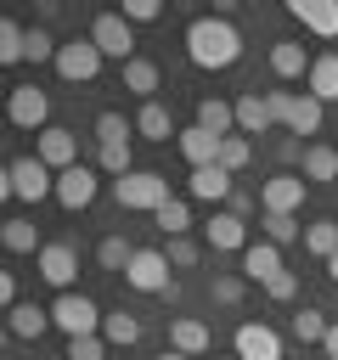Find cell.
I'll list each match as a JSON object with an SVG mask.
<instances>
[{
    "label": "cell",
    "instance_id": "obj_19",
    "mask_svg": "<svg viewBox=\"0 0 338 360\" xmlns=\"http://www.w3.org/2000/svg\"><path fill=\"white\" fill-rule=\"evenodd\" d=\"M186 191L192 197H203V202H231V169H220V163H208V169H192V180H186Z\"/></svg>",
    "mask_w": 338,
    "mask_h": 360
},
{
    "label": "cell",
    "instance_id": "obj_42",
    "mask_svg": "<svg viewBox=\"0 0 338 360\" xmlns=\"http://www.w3.org/2000/svg\"><path fill=\"white\" fill-rule=\"evenodd\" d=\"M163 253H169V264H175V270H192V264H197V242H192V236H169V248H163Z\"/></svg>",
    "mask_w": 338,
    "mask_h": 360
},
{
    "label": "cell",
    "instance_id": "obj_47",
    "mask_svg": "<svg viewBox=\"0 0 338 360\" xmlns=\"http://www.w3.org/2000/svg\"><path fill=\"white\" fill-rule=\"evenodd\" d=\"M304 146H310V141H299V135H282V141H276V158H282V163H304Z\"/></svg>",
    "mask_w": 338,
    "mask_h": 360
},
{
    "label": "cell",
    "instance_id": "obj_24",
    "mask_svg": "<svg viewBox=\"0 0 338 360\" xmlns=\"http://www.w3.org/2000/svg\"><path fill=\"white\" fill-rule=\"evenodd\" d=\"M304 84H310V96H315V101H338V51H321Z\"/></svg>",
    "mask_w": 338,
    "mask_h": 360
},
{
    "label": "cell",
    "instance_id": "obj_8",
    "mask_svg": "<svg viewBox=\"0 0 338 360\" xmlns=\"http://www.w3.org/2000/svg\"><path fill=\"white\" fill-rule=\"evenodd\" d=\"M304 186H310V180H304V174H287V169L270 174V180L259 186V214H299V208H304Z\"/></svg>",
    "mask_w": 338,
    "mask_h": 360
},
{
    "label": "cell",
    "instance_id": "obj_17",
    "mask_svg": "<svg viewBox=\"0 0 338 360\" xmlns=\"http://www.w3.org/2000/svg\"><path fill=\"white\" fill-rule=\"evenodd\" d=\"M310 68H315V56H304L299 39H270V73L276 79H310Z\"/></svg>",
    "mask_w": 338,
    "mask_h": 360
},
{
    "label": "cell",
    "instance_id": "obj_33",
    "mask_svg": "<svg viewBox=\"0 0 338 360\" xmlns=\"http://www.w3.org/2000/svg\"><path fill=\"white\" fill-rule=\"evenodd\" d=\"M259 225H265V242H276V248H287V242H299V236H304L299 214H259Z\"/></svg>",
    "mask_w": 338,
    "mask_h": 360
},
{
    "label": "cell",
    "instance_id": "obj_35",
    "mask_svg": "<svg viewBox=\"0 0 338 360\" xmlns=\"http://www.w3.org/2000/svg\"><path fill=\"white\" fill-rule=\"evenodd\" d=\"M0 62H28V28L23 22H0Z\"/></svg>",
    "mask_w": 338,
    "mask_h": 360
},
{
    "label": "cell",
    "instance_id": "obj_43",
    "mask_svg": "<svg viewBox=\"0 0 338 360\" xmlns=\"http://www.w3.org/2000/svg\"><path fill=\"white\" fill-rule=\"evenodd\" d=\"M163 6L158 0H124V22H158Z\"/></svg>",
    "mask_w": 338,
    "mask_h": 360
},
{
    "label": "cell",
    "instance_id": "obj_6",
    "mask_svg": "<svg viewBox=\"0 0 338 360\" xmlns=\"http://www.w3.org/2000/svg\"><path fill=\"white\" fill-rule=\"evenodd\" d=\"M101 62H107V56L96 51V39H90V34H84V39H68V45L56 51V73H62L68 84H90V79L101 73Z\"/></svg>",
    "mask_w": 338,
    "mask_h": 360
},
{
    "label": "cell",
    "instance_id": "obj_40",
    "mask_svg": "<svg viewBox=\"0 0 338 360\" xmlns=\"http://www.w3.org/2000/svg\"><path fill=\"white\" fill-rule=\"evenodd\" d=\"M56 51H62V45L34 22V28H28V62H56Z\"/></svg>",
    "mask_w": 338,
    "mask_h": 360
},
{
    "label": "cell",
    "instance_id": "obj_1",
    "mask_svg": "<svg viewBox=\"0 0 338 360\" xmlns=\"http://www.w3.org/2000/svg\"><path fill=\"white\" fill-rule=\"evenodd\" d=\"M186 56H192L197 68L220 73V68H231V62L242 56V34L231 28V17H197V22L186 28Z\"/></svg>",
    "mask_w": 338,
    "mask_h": 360
},
{
    "label": "cell",
    "instance_id": "obj_28",
    "mask_svg": "<svg viewBox=\"0 0 338 360\" xmlns=\"http://www.w3.org/2000/svg\"><path fill=\"white\" fill-rule=\"evenodd\" d=\"M101 338H107L113 349H130V343H141V321H135L130 309H113V315L101 321Z\"/></svg>",
    "mask_w": 338,
    "mask_h": 360
},
{
    "label": "cell",
    "instance_id": "obj_13",
    "mask_svg": "<svg viewBox=\"0 0 338 360\" xmlns=\"http://www.w3.org/2000/svg\"><path fill=\"white\" fill-rule=\"evenodd\" d=\"M231 349H237V360H282V338L265 321H242L231 332Z\"/></svg>",
    "mask_w": 338,
    "mask_h": 360
},
{
    "label": "cell",
    "instance_id": "obj_3",
    "mask_svg": "<svg viewBox=\"0 0 338 360\" xmlns=\"http://www.w3.org/2000/svg\"><path fill=\"white\" fill-rule=\"evenodd\" d=\"M113 197L118 208H141V214H158L169 202V180L158 169H130L124 180H113Z\"/></svg>",
    "mask_w": 338,
    "mask_h": 360
},
{
    "label": "cell",
    "instance_id": "obj_49",
    "mask_svg": "<svg viewBox=\"0 0 338 360\" xmlns=\"http://www.w3.org/2000/svg\"><path fill=\"white\" fill-rule=\"evenodd\" d=\"M0 304H6V309H17V281H11V276H0Z\"/></svg>",
    "mask_w": 338,
    "mask_h": 360
},
{
    "label": "cell",
    "instance_id": "obj_4",
    "mask_svg": "<svg viewBox=\"0 0 338 360\" xmlns=\"http://www.w3.org/2000/svg\"><path fill=\"white\" fill-rule=\"evenodd\" d=\"M101 309H96V298H84V292H56V304H51V326H62L68 338H96L101 332Z\"/></svg>",
    "mask_w": 338,
    "mask_h": 360
},
{
    "label": "cell",
    "instance_id": "obj_39",
    "mask_svg": "<svg viewBox=\"0 0 338 360\" xmlns=\"http://www.w3.org/2000/svg\"><path fill=\"white\" fill-rule=\"evenodd\" d=\"M248 158H254V146H248L242 135H225V141H220V169L237 174V169H248Z\"/></svg>",
    "mask_w": 338,
    "mask_h": 360
},
{
    "label": "cell",
    "instance_id": "obj_27",
    "mask_svg": "<svg viewBox=\"0 0 338 360\" xmlns=\"http://www.w3.org/2000/svg\"><path fill=\"white\" fill-rule=\"evenodd\" d=\"M321 112H327V101H315L310 90L293 101V118H287V135H315L321 129Z\"/></svg>",
    "mask_w": 338,
    "mask_h": 360
},
{
    "label": "cell",
    "instance_id": "obj_34",
    "mask_svg": "<svg viewBox=\"0 0 338 360\" xmlns=\"http://www.w3.org/2000/svg\"><path fill=\"white\" fill-rule=\"evenodd\" d=\"M130 259H135V248H130L124 236H101V242H96V264H101V270H118V276H124Z\"/></svg>",
    "mask_w": 338,
    "mask_h": 360
},
{
    "label": "cell",
    "instance_id": "obj_16",
    "mask_svg": "<svg viewBox=\"0 0 338 360\" xmlns=\"http://www.w3.org/2000/svg\"><path fill=\"white\" fill-rule=\"evenodd\" d=\"M287 11H293L315 39H338V0H287Z\"/></svg>",
    "mask_w": 338,
    "mask_h": 360
},
{
    "label": "cell",
    "instance_id": "obj_20",
    "mask_svg": "<svg viewBox=\"0 0 338 360\" xmlns=\"http://www.w3.org/2000/svg\"><path fill=\"white\" fill-rule=\"evenodd\" d=\"M242 276L248 281H270V276H282V248L276 242H248V253H242Z\"/></svg>",
    "mask_w": 338,
    "mask_h": 360
},
{
    "label": "cell",
    "instance_id": "obj_38",
    "mask_svg": "<svg viewBox=\"0 0 338 360\" xmlns=\"http://www.w3.org/2000/svg\"><path fill=\"white\" fill-rule=\"evenodd\" d=\"M96 169L113 174V180H124V174L135 169V163H130V141H124V146H96Z\"/></svg>",
    "mask_w": 338,
    "mask_h": 360
},
{
    "label": "cell",
    "instance_id": "obj_52",
    "mask_svg": "<svg viewBox=\"0 0 338 360\" xmlns=\"http://www.w3.org/2000/svg\"><path fill=\"white\" fill-rule=\"evenodd\" d=\"M327 276H332V281H338V253H332V259H327Z\"/></svg>",
    "mask_w": 338,
    "mask_h": 360
},
{
    "label": "cell",
    "instance_id": "obj_37",
    "mask_svg": "<svg viewBox=\"0 0 338 360\" xmlns=\"http://www.w3.org/2000/svg\"><path fill=\"white\" fill-rule=\"evenodd\" d=\"M152 225L163 231V236H186V225H192V214H186V202L180 197H169L158 214H152Z\"/></svg>",
    "mask_w": 338,
    "mask_h": 360
},
{
    "label": "cell",
    "instance_id": "obj_7",
    "mask_svg": "<svg viewBox=\"0 0 338 360\" xmlns=\"http://www.w3.org/2000/svg\"><path fill=\"white\" fill-rule=\"evenodd\" d=\"M6 118L17 124V129H51V96L39 90V84H17L11 90V101H6Z\"/></svg>",
    "mask_w": 338,
    "mask_h": 360
},
{
    "label": "cell",
    "instance_id": "obj_50",
    "mask_svg": "<svg viewBox=\"0 0 338 360\" xmlns=\"http://www.w3.org/2000/svg\"><path fill=\"white\" fill-rule=\"evenodd\" d=\"M321 349H327V360H338V321L327 326V338H321Z\"/></svg>",
    "mask_w": 338,
    "mask_h": 360
},
{
    "label": "cell",
    "instance_id": "obj_5",
    "mask_svg": "<svg viewBox=\"0 0 338 360\" xmlns=\"http://www.w3.org/2000/svg\"><path fill=\"white\" fill-rule=\"evenodd\" d=\"M90 39H96V51L107 62H135V28L124 22V11H101L90 22Z\"/></svg>",
    "mask_w": 338,
    "mask_h": 360
},
{
    "label": "cell",
    "instance_id": "obj_2",
    "mask_svg": "<svg viewBox=\"0 0 338 360\" xmlns=\"http://www.w3.org/2000/svg\"><path fill=\"white\" fill-rule=\"evenodd\" d=\"M0 191H6V197H23V202L56 197V169H45L34 152H28V158H11V169L0 174Z\"/></svg>",
    "mask_w": 338,
    "mask_h": 360
},
{
    "label": "cell",
    "instance_id": "obj_29",
    "mask_svg": "<svg viewBox=\"0 0 338 360\" xmlns=\"http://www.w3.org/2000/svg\"><path fill=\"white\" fill-rule=\"evenodd\" d=\"M304 180H315V186L338 180V146H304Z\"/></svg>",
    "mask_w": 338,
    "mask_h": 360
},
{
    "label": "cell",
    "instance_id": "obj_23",
    "mask_svg": "<svg viewBox=\"0 0 338 360\" xmlns=\"http://www.w3.org/2000/svg\"><path fill=\"white\" fill-rule=\"evenodd\" d=\"M6 315H11V321H6V326H11V338H23V343H28V338L39 343V338H45V326H51V309H39V304H17V309H6Z\"/></svg>",
    "mask_w": 338,
    "mask_h": 360
},
{
    "label": "cell",
    "instance_id": "obj_41",
    "mask_svg": "<svg viewBox=\"0 0 338 360\" xmlns=\"http://www.w3.org/2000/svg\"><path fill=\"white\" fill-rule=\"evenodd\" d=\"M68 360H107V338H68Z\"/></svg>",
    "mask_w": 338,
    "mask_h": 360
},
{
    "label": "cell",
    "instance_id": "obj_22",
    "mask_svg": "<svg viewBox=\"0 0 338 360\" xmlns=\"http://www.w3.org/2000/svg\"><path fill=\"white\" fill-rule=\"evenodd\" d=\"M276 118H270V107H265V96L259 90H248V96H237V135H265Z\"/></svg>",
    "mask_w": 338,
    "mask_h": 360
},
{
    "label": "cell",
    "instance_id": "obj_44",
    "mask_svg": "<svg viewBox=\"0 0 338 360\" xmlns=\"http://www.w3.org/2000/svg\"><path fill=\"white\" fill-rule=\"evenodd\" d=\"M293 101H299L293 90H265V107H270V118H276V124H287V118H293Z\"/></svg>",
    "mask_w": 338,
    "mask_h": 360
},
{
    "label": "cell",
    "instance_id": "obj_48",
    "mask_svg": "<svg viewBox=\"0 0 338 360\" xmlns=\"http://www.w3.org/2000/svg\"><path fill=\"white\" fill-rule=\"evenodd\" d=\"M225 208H231V214H237V219H248V214H254V208H259V202H254V197H248V191H231V202H225Z\"/></svg>",
    "mask_w": 338,
    "mask_h": 360
},
{
    "label": "cell",
    "instance_id": "obj_14",
    "mask_svg": "<svg viewBox=\"0 0 338 360\" xmlns=\"http://www.w3.org/2000/svg\"><path fill=\"white\" fill-rule=\"evenodd\" d=\"M203 236H208V248H220V253H248V219H237L231 208H220V214L203 225Z\"/></svg>",
    "mask_w": 338,
    "mask_h": 360
},
{
    "label": "cell",
    "instance_id": "obj_12",
    "mask_svg": "<svg viewBox=\"0 0 338 360\" xmlns=\"http://www.w3.org/2000/svg\"><path fill=\"white\" fill-rule=\"evenodd\" d=\"M124 281H130L135 292H158V298H163V287H169V253H158V248H135Z\"/></svg>",
    "mask_w": 338,
    "mask_h": 360
},
{
    "label": "cell",
    "instance_id": "obj_36",
    "mask_svg": "<svg viewBox=\"0 0 338 360\" xmlns=\"http://www.w3.org/2000/svg\"><path fill=\"white\" fill-rule=\"evenodd\" d=\"M287 326H293V338H299V343H321V338H327V326H332V321H327V315H321V309H310V304H304V309H299V315H293V321H287Z\"/></svg>",
    "mask_w": 338,
    "mask_h": 360
},
{
    "label": "cell",
    "instance_id": "obj_21",
    "mask_svg": "<svg viewBox=\"0 0 338 360\" xmlns=\"http://www.w3.org/2000/svg\"><path fill=\"white\" fill-rule=\"evenodd\" d=\"M197 124L208 129V135H237V101H220V96H203L197 101Z\"/></svg>",
    "mask_w": 338,
    "mask_h": 360
},
{
    "label": "cell",
    "instance_id": "obj_18",
    "mask_svg": "<svg viewBox=\"0 0 338 360\" xmlns=\"http://www.w3.org/2000/svg\"><path fill=\"white\" fill-rule=\"evenodd\" d=\"M175 141H180V158H186L192 169H208V163H220V135H208L203 124H192V129H180Z\"/></svg>",
    "mask_w": 338,
    "mask_h": 360
},
{
    "label": "cell",
    "instance_id": "obj_10",
    "mask_svg": "<svg viewBox=\"0 0 338 360\" xmlns=\"http://www.w3.org/2000/svg\"><path fill=\"white\" fill-rule=\"evenodd\" d=\"M96 191H101V180H96V169H90V163H73V169H62V174H56V202H62L68 214L90 208V202H96Z\"/></svg>",
    "mask_w": 338,
    "mask_h": 360
},
{
    "label": "cell",
    "instance_id": "obj_51",
    "mask_svg": "<svg viewBox=\"0 0 338 360\" xmlns=\"http://www.w3.org/2000/svg\"><path fill=\"white\" fill-rule=\"evenodd\" d=\"M158 360H192V354H180V349H163V354H158Z\"/></svg>",
    "mask_w": 338,
    "mask_h": 360
},
{
    "label": "cell",
    "instance_id": "obj_26",
    "mask_svg": "<svg viewBox=\"0 0 338 360\" xmlns=\"http://www.w3.org/2000/svg\"><path fill=\"white\" fill-rule=\"evenodd\" d=\"M135 129H141L146 141H169V135H175V118H169V107H163V101H141Z\"/></svg>",
    "mask_w": 338,
    "mask_h": 360
},
{
    "label": "cell",
    "instance_id": "obj_25",
    "mask_svg": "<svg viewBox=\"0 0 338 360\" xmlns=\"http://www.w3.org/2000/svg\"><path fill=\"white\" fill-rule=\"evenodd\" d=\"M0 242H6L11 253H34V259H39V248H45V242H39V225H34V219H23V214L0 225Z\"/></svg>",
    "mask_w": 338,
    "mask_h": 360
},
{
    "label": "cell",
    "instance_id": "obj_32",
    "mask_svg": "<svg viewBox=\"0 0 338 360\" xmlns=\"http://www.w3.org/2000/svg\"><path fill=\"white\" fill-rule=\"evenodd\" d=\"M135 135V124L124 112H96V146H124Z\"/></svg>",
    "mask_w": 338,
    "mask_h": 360
},
{
    "label": "cell",
    "instance_id": "obj_30",
    "mask_svg": "<svg viewBox=\"0 0 338 360\" xmlns=\"http://www.w3.org/2000/svg\"><path fill=\"white\" fill-rule=\"evenodd\" d=\"M124 90H135L141 101H152V90H158V62H146V56L124 62Z\"/></svg>",
    "mask_w": 338,
    "mask_h": 360
},
{
    "label": "cell",
    "instance_id": "obj_11",
    "mask_svg": "<svg viewBox=\"0 0 338 360\" xmlns=\"http://www.w3.org/2000/svg\"><path fill=\"white\" fill-rule=\"evenodd\" d=\"M34 264H39V276H45L56 292H73V276H79V248H73V242H45Z\"/></svg>",
    "mask_w": 338,
    "mask_h": 360
},
{
    "label": "cell",
    "instance_id": "obj_9",
    "mask_svg": "<svg viewBox=\"0 0 338 360\" xmlns=\"http://www.w3.org/2000/svg\"><path fill=\"white\" fill-rule=\"evenodd\" d=\"M34 158H39L45 169H56V174H62V169H73V163H79V135H73V129H62V124H51V129H39V135H34Z\"/></svg>",
    "mask_w": 338,
    "mask_h": 360
},
{
    "label": "cell",
    "instance_id": "obj_31",
    "mask_svg": "<svg viewBox=\"0 0 338 360\" xmlns=\"http://www.w3.org/2000/svg\"><path fill=\"white\" fill-rule=\"evenodd\" d=\"M304 253L332 259V253H338V219H315V225H304Z\"/></svg>",
    "mask_w": 338,
    "mask_h": 360
},
{
    "label": "cell",
    "instance_id": "obj_45",
    "mask_svg": "<svg viewBox=\"0 0 338 360\" xmlns=\"http://www.w3.org/2000/svg\"><path fill=\"white\" fill-rule=\"evenodd\" d=\"M265 292H270L276 304H287V298H299V276H293V270H282V276H270V281H265Z\"/></svg>",
    "mask_w": 338,
    "mask_h": 360
},
{
    "label": "cell",
    "instance_id": "obj_46",
    "mask_svg": "<svg viewBox=\"0 0 338 360\" xmlns=\"http://www.w3.org/2000/svg\"><path fill=\"white\" fill-rule=\"evenodd\" d=\"M214 304H242V281L237 276H214Z\"/></svg>",
    "mask_w": 338,
    "mask_h": 360
},
{
    "label": "cell",
    "instance_id": "obj_15",
    "mask_svg": "<svg viewBox=\"0 0 338 360\" xmlns=\"http://www.w3.org/2000/svg\"><path fill=\"white\" fill-rule=\"evenodd\" d=\"M169 349H180V354H208L214 349V332L197 321V315H169Z\"/></svg>",
    "mask_w": 338,
    "mask_h": 360
}]
</instances>
